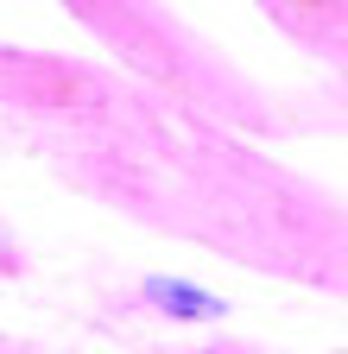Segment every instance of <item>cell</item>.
Listing matches in <instances>:
<instances>
[{
	"label": "cell",
	"mask_w": 348,
	"mask_h": 354,
	"mask_svg": "<svg viewBox=\"0 0 348 354\" xmlns=\"http://www.w3.org/2000/svg\"><path fill=\"white\" fill-rule=\"evenodd\" d=\"M146 304H158L165 317H178V323H215V317H228V304L222 297H209L184 279H146Z\"/></svg>",
	"instance_id": "obj_1"
}]
</instances>
